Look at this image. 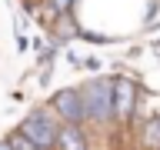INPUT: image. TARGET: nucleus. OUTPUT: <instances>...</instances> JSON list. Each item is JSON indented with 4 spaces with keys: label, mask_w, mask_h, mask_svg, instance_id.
<instances>
[{
    "label": "nucleus",
    "mask_w": 160,
    "mask_h": 150,
    "mask_svg": "<svg viewBox=\"0 0 160 150\" xmlns=\"http://www.w3.org/2000/svg\"><path fill=\"white\" fill-rule=\"evenodd\" d=\"M17 133L23 140H30L33 147H40V150H53V140H57V127L50 123L47 113H30V117L20 123Z\"/></svg>",
    "instance_id": "f03ea898"
},
{
    "label": "nucleus",
    "mask_w": 160,
    "mask_h": 150,
    "mask_svg": "<svg viewBox=\"0 0 160 150\" xmlns=\"http://www.w3.org/2000/svg\"><path fill=\"white\" fill-rule=\"evenodd\" d=\"M80 100H83V117L97 120V123H107L110 120V83L107 80H97L90 83L87 90H80Z\"/></svg>",
    "instance_id": "f257e3e1"
},
{
    "label": "nucleus",
    "mask_w": 160,
    "mask_h": 150,
    "mask_svg": "<svg viewBox=\"0 0 160 150\" xmlns=\"http://www.w3.org/2000/svg\"><path fill=\"white\" fill-rule=\"evenodd\" d=\"M133 103H137V87L130 80H117L110 83V110L117 120H127L133 113Z\"/></svg>",
    "instance_id": "7ed1b4c3"
},
{
    "label": "nucleus",
    "mask_w": 160,
    "mask_h": 150,
    "mask_svg": "<svg viewBox=\"0 0 160 150\" xmlns=\"http://www.w3.org/2000/svg\"><path fill=\"white\" fill-rule=\"evenodd\" d=\"M50 3H53V10H60V13L70 7V0H50Z\"/></svg>",
    "instance_id": "6e6552de"
},
{
    "label": "nucleus",
    "mask_w": 160,
    "mask_h": 150,
    "mask_svg": "<svg viewBox=\"0 0 160 150\" xmlns=\"http://www.w3.org/2000/svg\"><path fill=\"white\" fill-rule=\"evenodd\" d=\"M53 147H57V150H87V137L80 133L77 123H63V127L57 130Z\"/></svg>",
    "instance_id": "39448f33"
},
{
    "label": "nucleus",
    "mask_w": 160,
    "mask_h": 150,
    "mask_svg": "<svg viewBox=\"0 0 160 150\" xmlns=\"http://www.w3.org/2000/svg\"><path fill=\"white\" fill-rule=\"evenodd\" d=\"M7 143H10V150H40V147H33L30 140H23V137H20V133H13V137H10Z\"/></svg>",
    "instance_id": "0eeeda50"
},
{
    "label": "nucleus",
    "mask_w": 160,
    "mask_h": 150,
    "mask_svg": "<svg viewBox=\"0 0 160 150\" xmlns=\"http://www.w3.org/2000/svg\"><path fill=\"white\" fill-rule=\"evenodd\" d=\"M0 150H10V143H7V140H3V143H0Z\"/></svg>",
    "instance_id": "1a4fd4ad"
},
{
    "label": "nucleus",
    "mask_w": 160,
    "mask_h": 150,
    "mask_svg": "<svg viewBox=\"0 0 160 150\" xmlns=\"http://www.w3.org/2000/svg\"><path fill=\"white\" fill-rule=\"evenodd\" d=\"M53 110H57L67 123H77V127H80V120H87V117H83V100H80V90H60L57 97H53Z\"/></svg>",
    "instance_id": "20e7f679"
},
{
    "label": "nucleus",
    "mask_w": 160,
    "mask_h": 150,
    "mask_svg": "<svg viewBox=\"0 0 160 150\" xmlns=\"http://www.w3.org/2000/svg\"><path fill=\"white\" fill-rule=\"evenodd\" d=\"M143 147L160 150V117H153V120L143 123Z\"/></svg>",
    "instance_id": "423d86ee"
}]
</instances>
